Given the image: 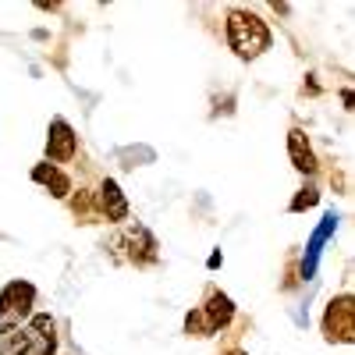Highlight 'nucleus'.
<instances>
[{
	"instance_id": "obj_12",
	"label": "nucleus",
	"mask_w": 355,
	"mask_h": 355,
	"mask_svg": "<svg viewBox=\"0 0 355 355\" xmlns=\"http://www.w3.org/2000/svg\"><path fill=\"white\" fill-rule=\"evenodd\" d=\"M224 355H249V352H245V348H227Z\"/></svg>"
},
{
	"instance_id": "obj_2",
	"label": "nucleus",
	"mask_w": 355,
	"mask_h": 355,
	"mask_svg": "<svg viewBox=\"0 0 355 355\" xmlns=\"http://www.w3.org/2000/svg\"><path fill=\"white\" fill-rule=\"evenodd\" d=\"M53 320L46 313H36L28 327L0 334V355H53L57 352V334Z\"/></svg>"
},
{
	"instance_id": "obj_8",
	"label": "nucleus",
	"mask_w": 355,
	"mask_h": 355,
	"mask_svg": "<svg viewBox=\"0 0 355 355\" xmlns=\"http://www.w3.org/2000/svg\"><path fill=\"white\" fill-rule=\"evenodd\" d=\"M33 182H40L43 189H50L53 199H68V196H71V178L57 167V164H46V160L36 164V167H33Z\"/></svg>"
},
{
	"instance_id": "obj_5",
	"label": "nucleus",
	"mask_w": 355,
	"mask_h": 355,
	"mask_svg": "<svg viewBox=\"0 0 355 355\" xmlns=\"http://www.w3.org/2000/svg\"><path fill=\"white\" fill-rule=\"evenodd\" d=\"M323 338L331 345H352L355 341V299L338 295L323 313Z\"/></svg>"
},
{
	"instance_id": "obj_4",
	"label": "nucleus",
	"mask_w": 355,
	"mask_h": 355,
	"mask_svg": "<svg viewBox=\"0 0 355 355\" xmlns=\"http://www.w3.org/2000/svg\"><path fill=\"white\" fill-rule=\"evenodd\" d=\"M33 302H36V288L28 281H11L0 291V334L18 331L33 316Z\"/></svg>"
},
{
	"instance_id": "obj_3",
	"label": "nucleus",
	"mask_w": 355,
	"mask_h": 355,
	"mask_svg": "<svg viewBox=\"0 0 355 355\" xmlns=\"http://www.w3.org/2000/svg\"><path fill=\"white\" fill-rule=\"evenodd\" d=\"M231 320H234V302L227 299L220 288L210 284V288H206L202 306L185 316V331H189L192 338H214V334H220V331L227 327Z\"/></svg>"
},
{
	"instance_id": "obj_11",
	"label": "nucleus",
	"mask_w": 355,
	"mask_h": 355,
	"mask_svg": "<svg viewBox=\"0 0 355 355\" xmlns=\"http://www.w3.org/2000/svg\"><path fill=\"white\" fill-rule=\"evenodd\" d=\"M320 202V192H316V185H306L299 196L291 199V214H302V210H309V206H316Z\"/></svg>"
},
{
	"instance_id": "obj_10",
	"label": "nucleus",
	"mask_w": 355,
	"mask_h": 355,
	"mask_svg": "<svg viewBox=\"0 0 355 355\" xmlns=\"http://www.w3.org/2000/svg\"><path fill=\"white\" fill-rule=\"evenodd\" d=\"M338 227V217L334 214H327L323 217V224H320V231L313 234V242H309V256H306V263H302V277H313V266H316V256H320V245L327 242V234Z\"/></svg>"
},
{
	"instance_id": "obj_1",
	"label": "nucleus",
	"mask_w": 355,
	"mask_h": 355,
	"mask_svg": "<svg viewBox=\"0 0 355 355\" xmlns=\"http://www.w3.org/2000/svg\"><path fill=\"white\" fill-rule=\"evenodd\" d=\"M227 46L242 57V61H252L263 50H270V28L266 21L245 8L227 11Z\"/></svg>"
},
{
	"instance_id": "obj_7",
	"label": "nucleus",
	"mask_w": 355,
	"mask_h": 355,
	"mask_svg": "<svg viewBox=\"0 0 355 355\" xmlns=\"http://www.w3.org/2000/svg\"><path fill=\"white\" fill-rule=\"evenodd\" d=\"M96 214H103L107 220H128V199L117 189L114 178H103L100 192H96Z\"/></svg>"
},
{
	"instance_id": "obj_9",
	"label": "nucleus",
	"mask_w": 355,
	"mask_h": 355,
	"mask_svg": "<svg viewBox=\"0 0 355 355\" xmlns=\"http://www.w3.org/2000/svg\"><path fill=\"white\" fill-rule=\"evenodd\" d=\"M288 153H291V164H295V171H302V174H316V153H313V146H309V139H306V132L302 128H291L288 132Z\"/></svg>"
},
{
	"instance_id": "obj_6",
	"label": "nucleus",
	"mask_w": 355,
	"mask_h": 355,
	"mask_svg": "<svg viewBox=\"0 0 355 355\" xmlns=\"http://www.w3.org/2000/svg\"><path fill=\"white\" fill-rule=\"evenodd\" d=\"M78 157V135L64 117H53L46 128V164H71Z\"/></svg>"
}]
</instances>
